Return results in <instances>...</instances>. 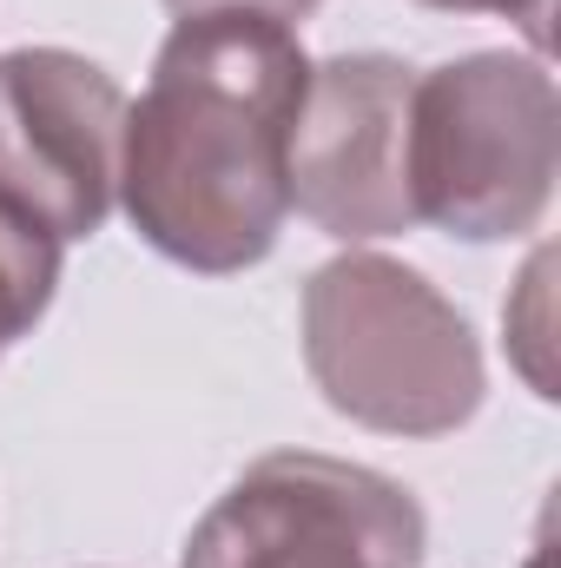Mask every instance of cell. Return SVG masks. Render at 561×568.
Listing matches in <instances>:
<instances>
[{
  "mask_svg": "<svg viewBox=\"0 0 561 568\" xmlns=\"http://www.w3.org/2000/svg\"><path fill=\"white\" fill-rule=\"evenodd\" d=\"M310 87L297 27L258 13L172 20L152 80L126 100L120 205L145 245L198 278L272 258L290 219V126Z\"/></svg>",
  "mask_w": 561,
  "mask_h": 568,
  "instance_id": "1",
  "label": "cell"
},
{
  "mask_svg": "<svg viewBox=\"0 0 561 568\" xmlns=\"http://www.w3.org/2000/svg\"><path fill=\"white\" fill-rule=\"evenodd\" d=\"M297 324L324 404L377 436H449L489 397L469 317L404 258L344 252L317 265Z\"/></svg>",
  "mask_w": 561,
  "mask_h": 568,
  "instance_id": "2",
  "label": "cell"
},
{
  "mask_svg": "<svg viewBox=\"0 0 561 568\" xmlns=\"http://www.w3.org/2000/svg\"><path fill=\"white\" fill-rule=\"evenodd\" d=\"M561 172V93L536 53H462L410 87V212L462 245L529 239Z\"/></svg>",
  "mask_w": 561,
  "mask_h": 568,
  "instance_id": "3",
  "label": "cell"
},
{
  "mask_svg": "<svg viewBox=\"0 0 561 568\" xmlns=\"http://www.w3.org/2000/svg\"><path fill=\"white\" fill-rule=\"evenodd\" d=\"M422 549L429 516L397 476L272 449L192 523L178 568H417Z\"/></svg>",
  "mask_w": 561,
  "mask_h": 568,
  "instance_id": "4",
  "label": "cell"
},
{
  "mask_svg": "<svg viewBox=\"0 0 561 568\" xmlns=\"http://www.w3.org/2000/svg\"><path fill=\"white\" fill-rule=\"evenodd\" d=\"M126 87L73 47L0 53V199L60 245L93 239L120 205Z\"/></svg>",
  "mask_w": 561,
  "mask_h": 568,
  "instance_id": "5",
  "label": "cell"
},
{
  "mask_svg": "<svg viewBox=\"0 0 561 568\" xmlns=\"http://www.w3.org/2000/svg\"><path fill=\"white\" fill-rule=\"evenodd\" d=\"M410 87L397 53L310 60V87L290 126V212L324 239L370 245L417 225L410 212Z\"/></svg>",
  "mask_w": 561,
  "mask_h": 568,
  "instance_id": "6",
  "label": "cell"
},
{
  "mask_svg": "<svg viewBox=\"0 0 561 568\" xmlns=\"http://www.w3.org/2000/svg\"><path fill=\"white\" fill-rule=\"evenodd\" d=\"M60 272H67V245L47 225H33L20 205L0 199V364L53 311Z\"/></svg>",
  "mask_w": 561,
  "mask_h": 568,
  "instance_id": "7",
  "label": "cell"
},
{
  "mask_svg": "<svg viewBox=\"0 0 561 568\" xmlns=\"http://www.w3.org/2000/svg\"><path fill=\"white\" fill-rule=\"evenodd\" d=\"M549 252L529 258L522 291L502 304V331H509V357L522 364V377L536 384V397H555V371H549Z\"/></svg>",
  "mask_w": 561,
  "mask_h": 568,
  "instance_id": "8",
  "label": "cell"
},
{
  "mask_svg": "<svg viewBox=\"0 0 561 568\" xmlns=\"http://www.w3.org/2000/svg\"><path fill=\"white\" fill-rule=\"evenodd\" d=\"M417 7H436V13H496V20H516L522 40L536 47V60L549 53V13L555 0H417Z\"/></svg>",
  "mask_w": 561,
  "mask_h": 568,
  "instance_id": "9",
  "label": "cell"
},
{
  "mask_svg": "<svg viewBox=\"0 0 561 568\" xmlns=\"http://www.w3.org/2000/svg\"><path fill=\"white\" fill-rule=\"evenodd\" d=\"M317 7H324V0H317Z\"/></svg>",
  "mask_w": 561,
  "mask_h": 568,
  "instance_id": "10",
  "label": "cell"
}]
</instances>
